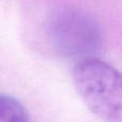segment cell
I'll use <instances>...</instances> for the list:
<instances>
[{"label":"cell","instance_id":"cell-1","mask_svg":"<svg viewBox=\"0 0 122 122\" xmlns=\"http://www.w3.org/2000/svg\"><path fill=\"white\" fill-rule=\"evenodd\" d=\"M72 77L92 114L104 122H122V74L118 70L91 56L76 62Z\"/></svg>","mask_w":122,"mask_h":122},{"label":"cell","instance_id":"cell-2","mask_svg":"<svg viewBox=\"0 0 122 122\" xmlns=\"http://www.w3.org/2000/svg\"><path fill=\"white\" fill-rule=\"evenodd\" d=\"M51 36L61 54L82 58L91 57L89 54L97 49L99 42V32L94 23L74 10H67L56 17L51 25Z\"/></svg>","mask_w":122,"mask_h":122},{"label":"cell","instance_id":"cell-3","mask_svg":"<svg viewBox=\"0 0 122 122\" xmlns=\"http://www.w3.org/2000/svg\"><path fill=\"white\" fill-rule=\"evenodd\" d=\"M0 122H30V118L20 102L0 93Z\"/></svg>","mask_w":122,"mask_h":122}]
</instances>
